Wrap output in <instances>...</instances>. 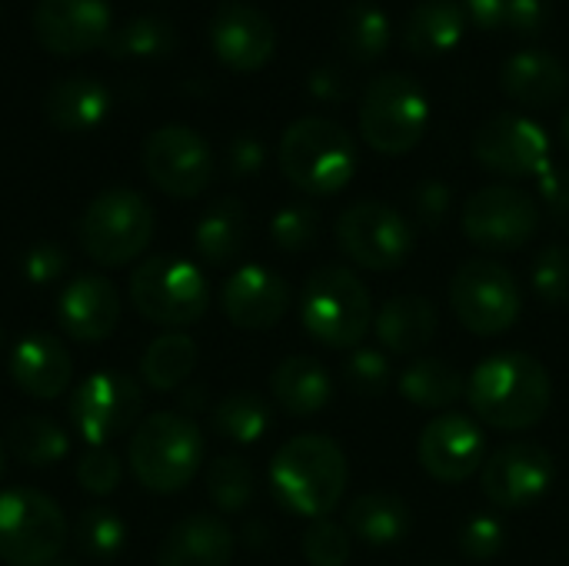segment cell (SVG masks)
<instances>
[{"mask_svg": "<svg viewBox=\"0 0 569 566\" xmlns=\"http://www.w3.org/2000/svg\"><path fill=\"white\" fill-rule=\"evenodd\" d=\"M273 400L283 414L290 417H313L330 407L333 400V380L330 370L307 354H293L277 364L270 377Z\"/></svg>", "mask_w": 569, "mask_h": 566, "instance_id": "obj_26", "label": "cell"}, {"mask_svg": "<svg viewBox=\"0 0 569 566\" xmlns=\"http://www.w3.org/2000/svg\"><path fill=\"white\" fill-rule=\"evenodd\" d=\"M123 480V464L113 450L107 447H90L80 460H77V484L93 494V497H107L117 490V484Z\"/></svg>", "mask_w": 569, "mask_h": 566, "instance_id": "obj_44", "label": "cell"}, {"mask_svg": "<svg viewBox=\"0 0 569 566\" xmlns=\"http://www.w3.org/2000/svg\"><path fill=\"white\" fill-rule=\"evenodd\" d=\"M143 410V394L133 377L117 370L90 374L77 384L70 417L87 447H107L113 437L127 434Z\"/></svg>", "mask_w": 569, "mask_h": 566, "instance_id": "obj_14", "label": "cell"}, {"mask_svg": "<svg viewBox=\"0 0 569 566\" xmlns=\"http://www.w3.org/2000/svg\"><path fill=\"white\" fill-rule=\"evenodd\" d=\"M157 230L153 207L127 187L97 193L80 217V247L100 267H123L137 260Z\"/></svg>", "mask_w": 569, "mask_h": 566, "instance_id": "obj_7", "label": "cell"}, {"mask_svg": "<svg viewBox=\"0 0 569 566\" xmlns=\"http://www.w3.org/2000/svg\"><path fill=\"white\" fill-rule=\"evenodd\" d=\"M0 477H3V447H0Z\"/></svg>", "mask_w": 569, "mask_h": 566, "instance_id": "obj_53", "label": "cell"}, {"mask_svg": "<svg viewBox=\"0 0 569 566\" xmlns=\"http://www.w3.org/2000/svg\"><path fill=\"white\" fill-rule=\"evenodd\" d=\"M10 377L33 400H57L73 380V357L60 337L37 330L13 347Z\"/></svg>", "mask_w": 569, "mask_h": 566, "instance_id": "obj_22", "label": "cell"}, {"mask_svg": "<svg viewBox=\"0 0 569 566\" xmlns=\"http://www.w3.org/2000/svg\"><path fill=\"white\" fill-rule=\"evenodd\" d=\"M77 544L90 560H113L127 544V524L110 507H87L77 517Z\"/></svg>", "mask_w": 569, "mask_h": 566, "instance_id": "obj_38", "label": "cell"}, {"mask_svg": "<svg viewBox=\"0 0 569 566\" xmlns=\"http://www.w3.org/2000/svg\"><path fill=\"white\" fill-rule=\"evenodd\" d=\"M350 464L337 440L323 434H300L287 440L270 464V487L283 510L323 520L343 500Z\"/></svg>", "mask_w": 569, "mask_h": 566, "instance_id": "obj_2", "label": "cell"}, {"mask_svg": "<svg viewBox=\"0 0 569 566\" xmlns=\"http://www.w3.org/2000/svg\"><path fill=\"white\" fill-rule=\"evenodd\" d=\"M533 294L543 307H569V247L550 244L537 254L530 270Z\"/></svg>", "mask_w": 569, "mask_h": 566, "instance_id": "obj_40", "label": "cell"}, {"mask_svg": "<svg viewBox=\"0 0 569 566\" xmlns=\"http://www.w3.org/2000/svg\"><path fill=\"white\" fill-rule=\"evenodd\" d=\"M500 87L510 100L543 110L567 97L569 70L560 57L547 50H517L500 70Z\"/></svg>", "mask_w": 569, "mask_h": 566, "instance_id": "obj_25", "label": "cell"}, {"mask_svg": "<svg viewBox=\"0 0 569 566\" xmlns=\"http://www.w3.org/2000/svg\"><path fill=\"white\" fill-rule=\"evenodd\" d=\"M450 207H453V193H450V187H447L443 180H423V183H417L413 193H410L413 220H417L420 227H427V230H437V227L447 220Z\"/></svg>", "mask_w": 569, "mask_h": 566, "instance_id": "obj_45", "label": "cell"}, {"mask_svg": "<svg viewBox=\"0 0 569 566\" xmlns=\"http://www.w3.org/2000/svg\"><path fill=\"white\" fill-rule=\"evenodd\" d=\"M450 307L473 337H500L513 330L523 310L520 284L497 260H467L450 280Z\"/></svg>", "mask_w": 569, "mask_h": 566, "instance_id": "obj_10", "label": "cell"}, {"mask_svg": "<svg viewBox=\"0 0 569 566\" xmlns=\"http://www.w3.org/2000/svg\"><path fill=\"white\" fill-rule=\"evenodd\" d=\"M550 20V3L547 0H513L507 27L517 33H540Z\"/></svg>", "mask_w": 569, "mask_h": 566, "instance_id": "obj_51", "label": "cell"}, {"mask_svg": "<svg viewBox=\"0 0 569 566\" xmlns=\"http://www.w3.org/2000/svg\"><path fill=\"white\" fill-rule=\"evenodd\" d=\"M247 207L237 197H223L217 203L207 207V214L200 217L197 230H193V247L197 254L213 264V267H227L240 257L243 244H247Z\"/></svg>", "mask_w": 569, "mask_h": 566, "instance_id": "obj_30", "label": "cell"}, {"mask_svg": "<svg viewBox=\"0 0 569 566\" xmlns=\"http://www.w3.org/2000/svg\"><path fill=\"white\" fill-rule=\"evenodd\" d=\"M270 420H273L270 404L260 394H250V390L223 397L210 414L213 434L230 440V444H257L270 430Z\"/></svg>", "mask_w": 569, "mask_h": 566, "instance_id": "obj_34", "label": "cell"}, {"mask_svg": "<svg viewBox=\"0 0 569 566\" xmlns=\"http://www.w3.org/2000/svg\"><path fill=\"white\" fill-rule=\"evenodd\" d=\"M277 160L283 177L310 197L340 193L360 167L353 133L330 117L293 120L280 137Z\"/></svg>", "mask_w": 569, "mask_h": 566, "instance_id": "obj_3", "label": "cell"}, {"mask_svg": "<svg viewBox=\"0 0 569 566\" xmlns=\"http://www.w3.org/2000/svg\"><path fill=\"white\" fill-rule=\"evenodd\" d=\"M193 370H197V344L193 337L180 330L157 337L140 357V377L147 380L150 390H160V394L180 390Z\"/></svg>", "mask_w": 569, "mask_h": 566, "instance_id": "obj_32", "label": "cell"}, {"mask_svg": "<svg viewBox=\"0 0 569 566\" xmlns=\"http://www.w3.org/2000/svg\"><path fill=\"white\" fill-rule=\"evenodd\" d=\"M203 464V434L187 414H150L133 427L130 470L150 494H180Z\"/></svg>", "mask_w": 569, "mask_h": 566, "instance_id": "obj_5", "label": "cell"}, {"mask_svg": "<svg viewBox=\"0 0 569 566\" xmlns=\"http://www.w3.org/2000/svg\"><path fill=\"white\" fill-rule=\"evenodd\" d=\"M33 37L57 57L90 53L110 40V3L107 0H37Z\"/></svg>", "mask_w": 569, "mask_h": 566, "instance_id": "obj_19", "label": "cell"}, {"mask_svg": "<svg viewBox=\"0 0 569 566\" xmlns=\"http://www.w3.org/2000/svg\"><path fill=\"white\" fill-rule=\"evenodd\" d=\"M373 297L367 284L340 267H317L300 294V324L303 330L330 350H357L373 330Z\"/></svg>", "mask_w": 569, "mask_h": 566, "instance_id": "obj_4", "label": "cell"}, {"mask_svg": "<svg viewBox=\"0 0 569 566\" xmlns=\"http://www.w3.org/2000/svg\"><path fill=\"white\" fill-rule=\"evenodd\" d=\"M397 390L417 410H443L447 414L460 397H467V377L440 357H417L397 377Z\"/></svg>", "mask_w": 569, "mask_h": 566, "instance_id": "obj_31", "label": "cell"}, {"mask_svg": "<svg viewBox=\"0 0 569 566\" xmlns=\"http://www.w3.org/2000/svg\"><path fill=\"white\" fill-rule=\"evenodd\" d=\"M537 187H540V200L547 207V214L557 220V224H569V173L563 167L550 163L540 177H537Z\"/></svg>", "mask_w": 569, "mask_h": 566, "instance_id": "obj_47", "label": "cell"}, {"mask_svg": "<svg viewBox=\"0 0 569 566\" xmlns=\"http://www.w3.org/2000/svg\"><path fill=\"white\" fill-rule=\"evenodd\" d=\"M307 90L313 93V100L320 103H347L350 97V80L340 67L333 63H323V67H313L310 77H307Z\"/></svg>", "mask_w": 569, "mask_h": 566, "instance_id": "obj_48", "label": "cell"}, {"mask_svg": "<svg viewBox=\"0 0 569 566\" xmlns=\"http://www.w3.org/2000/svg\"><path fill=\"white\" fill-rule=\"evenodd\" d=\"M340 47L360 60V63H373L387 53L390 47V17L383 7L370 3V0H357L353 7L343 10L340 27H337Z\"/></svg>", "mask_w": 569, "mask_h": 566, "instance_id": "obj_33", "label": "cell"}, {"mask_svg": "<svg viewBox=\"0 0 569 566\" xmlns=\"http://www.w3.org/2000/svg\"><path fill=\"white\" fill-rule=\"evenodd\" d=\"M57 324L77 344H100L120 324V294L103 274H80L57 297Z\"/></svg>", "mask_w": 569, "mask_h": 566, "instance_id": "obj_21", "label": "cell"}, {"mask_svg": "<svg viewBox=\"0 0 569 566\" xmlns=\"http://www.w3.org/2000/svg\"><path fill=\"white\" fill-rule=\"evenodd\" d=\"M460 7L480 30H500L510 20L513 0H460Z\"/></svg>", "mask_w": 569, "mask_h": 566, "instance_id": "obj_50", "label": "cell"}, {"mask_svg": "<svg viewBox=\"0 0 569 566\" xmlns=\"http://www.w3.org/2000/svg\"><path fill=\"white\" fill-rule=\"evenodd\" d=\"M437 330H440V310L423 294H397L373 317V334L380 347L397 357L423 354L433 344Z\"/></svg>", "mask_w": 569, "mask_h": 566, "instance_id": "obj_23", "label": "cell"}, {"mask_svg": "<svg viewBox=\"0 0 569 566\" xmlns=\"http://www.w3.org/2000/svg\"><path fill=\"white\" fill-rule=\"evenodd\" d=\"M220 307L227 320L240 330H270L290 310V287L270 267L247 264L227 277Z\"/></svg>", "mask_w": 569, "mask_h": 566, "instance_id": "obj_20", "label": "cell"}, {"mask_svg": "<svg viewBox=\"0 0 569 566\" xmlns=\"http://www.w3.org/2000/svg\"><path fill=\"white\" fill-rule=\"evenodd\" d=\"M10 450L27 467H50L70 454V437L57 420L27 414L10 427Z\"/></svg>", "mask_w": 569, "mask_h": 566, "instance_id": "obj_35", "label": "cell"}, {"mask_svg": "<svg viewBox=\"0 0 569 566\" xmlns=\"http://www.w3.org/2000/svg\"><path fill=\"white\" fill-rule=\"evenodd\" d=\"M560 137H563V147L569 150V107L567 113H563V123H560Z\"/></svg>", "mask_w": 569, "mask_h": 566, "instance_id": "obj_52", "label": "cell"}, {"mask_svg": "<svg viewBox=\"0 0 569 566\" xmlns=\"http://www.w3.org/2000/svg\"><path fill=\"white\" fill-rule=\"evenodd\" d=\"M320 237V214L310 203H287L270 220V240L283 254H303Z\"/></svg>", "mask_w": 569, "mask_h": 566, "instance_id": "obj_39", "label": "cell"}, {"mask_svg": "<svg viewBox=\"0 0 569 566\" xmlns=\"http://www.w3.org/2000/svg\"><path fill=\"white\" fill-rule=\"evenodd\" d=\"M67 264H70V257H67V250L60 244H33L23 254L20 270L33 287H43V284H53L67 270Z\"/></svg>", "mask_w": 569, "mask_h": 566, "instance_id": "obj_46", "label": "cell"}, {"mask_svg": "<svg viewBox=\"0 0 569 566\" xmlns=\"http://www.w3.org/2000/svg\"><path fill=\"white\" fill-rule=\"evenodd\" d=\"M343 527L350 530V537H357L367 547H393L410 534L413 514L403 497L387 490H370L347 504Z\"/></svg>", "mask_w": 569, "mask_h": 566, "instance_id": "obj_27", "label": "cell"}, {"mask_svg": "<svg viewBox=\"0 0 569 566\" xmlns=\"http://www.w3.org/2000/svg\"><path fill=\"white\" fill-rule=\"evenodd\" d=\"M540 203L510 183H490L467 197L463 203V234L473 247L487 254H517L540 230Z\"/></svg>", "mask_w": 569, "mask_h": 566, "instance_id": "obj_12", "label": "cell"}, {"mask_svg": "<svg viewBox=\"0 0 569 566\" xmlns=\"http://www.w3.org/2000/svg\"><path fill=\"white\" fill-rule=\"evenodd\" d=\"M557 480L553 454L540 444H507L493 450L480 470L487 500L497 510H530L537 507Z\"/></svg>", "mask_w": 569, "mask_h": 566, "instance_id": "obj_15", "label": "cell"}, {"mask_svg": "<svg viewBox=\"0 0 569 566\" xmlns=\"http://www.w3.org/2000/svg\"><path fill=\"white\" fill-rule=\"evenodd\" d=\"M257 494V477L253 467L243 457L223 454L210 464L207 470V497L213 500V507L220 514H240L250 507Z\"/></svg>", "mask_w": 569, "mask_h": 566, "instance_id": "obj_37", "label": "cell"}, {"mask_svg": "<svg viewBox=\"0 0 569 566\" xmlns=\"http://www.w3.org/2000/svg\"><path fill=\"white\" fill-rule=\"evenodd\" d=\"M263 163H267V147L250 133L237 137L227 150V167L233 177H253V173H260Z\"/></svg>", "mask_w": 569, "mask_h": 566, "instance_id": "obj_49", "label": "cell"}, {"mask_svg": "<svg viewBox=\"0 0 569 566\" xmlns=\"http://www.w3.org/2000/svg\"><path fill=\"white\" fill-rule=\"evenodd\" d=\"M460 554L473 564H487L493 557L503 554L507 547V527L490 517V514H480V517H470L463 527H460Z\"/></svg>", "mask_w": 569, "mask_h": 566, "instance_id": "obj_43", "label": "cell"}, {"mask_svg": "<svg viewBox=\"0 0 569 566\" xmlns=\"http://www.w3.org/2000/svg\"><path fill=\"white\" fill-rule=\"evenodd\" d=\"M130 304L143 320L180 330L207 314L210 287L190 260L150 257L130 277Z\"/></svg>", "mask_w": 569, "mask_h": 566, "instance_id": "obj_9", "label": "cell"}, {"mask_svg": "<svg viewBox=\"0 0 569 566\" xmlns=\"http://www.w3.org/2000/svg\"><path fill=\"white\" fill-rule=\"evenodd\" d=\"M70 527L57 500L40 490H0V560L7 566H50L60 560Z\"/></svg>", "mask_w": 569, "mask_h": 566, "instance_id": "obj_8", "label": "cell"}, {"mask_svg": "<svg viewBox=\"0 0 569 566\" xmlns=\"http://www.w3.org/2000/svg\"><path fill=\"white\" fill-rule=\"evenodd\" d=\"M463 33L467 13L457 0H420L403 23V47L427 60L457 50Z\"/></svg>", "mask_w": 569, "mask_h": 566, "instance_id": "obj_29", "label": "cell"}, {"mask_svg": "<svg viewBox=\"0 0 569 566\" xmlns=\"http://www.w3.org/2000/svg\"><path fill=\"white\" fill-rule=\"evenodd\" d=\"M490 450L483 427L467 414L433 417L417 440V460L437 484H463L483 470Z\"/></svg>", "mask_w": 569, "mask_h": 566, "instance_id": "obj_17", "label": "cell"}, {"mask_svg": "<svg viewBox=\"0 0 569 566\" xmlns=\"http://www.w3.org/2000/svg\"><path fill=\"white\" fill-rule=\"evenodd\" d=\"M473 157L500 177H540L550 160L547 130L520 113H493L473 133Z\"/></svg>", "mask_w": 569, "mask_h": 566, "instance_id": "obj_16", "label": "cell"}, {"mask_svg": "<svg viewBox=\"0 0 569 566\" xmlns=\"http://www.w3.org/2000/svg\"><path fill=\"white\" fill-rule=\"evenodd\" d=\"M210 47L223 67L237 73H257L277 53V27L260 7L227 0L210 17Z\"/></svg>", "mask_w": 569, "mask_h": 566, "instance_id": "obj_18", "label": "cell"}, {"mask_svg": "<svg viewBox=\"0 0 569 566\" xmlns=\"http://www.w3.org/2000/svg\"><path fill=\"white\" fill-rule=\"evenodd\" d=\"M213 150L193 127L167 123L157 127L143 143V170L167 197H200L213 180Z\"/></svg>", "mask_w": 569, "mask_h": 566, "instance_id": "obj_13", "label": "cell"}, {"mask_svg": "<svg viewBox=\"0 0 569 566\" xmlns=\"http://www.w3.org/2000/svg\"><path fill=\"white\" fill-rule=\"evenodd\" d=\"M0 344H3V334H0Z\"/></svg>", "mask_w": 569, "mask_h": 566, "instance_id": "obj_55", "label": "cell"}, {"mask_svg": "<svg viewBox=\"0 0 569 566\" xmlns=\"http://www.w3.org/2000/svg\"><path fill=\"white\" fill-rule=\"evenodd\" d=\"M237 537L213 514H190L170 527L157 550L160 566H230Z\"/></svg>", "mask_w": 569, "mask_h": 566, "instance_id": "obj_24", "label": "cell"}, {"mask_svg": "<svg viewBox=\"0 0 569 566\" xmlns=\"http://www.w3.org/2000/svg\"><path fill=\"white\" fill-rule=\"evenodd\" d=\"M553 400V380L543 360L523 350L490 354L467 377V404L473 417L490 430H530Z\"/></svg>", "mask_w": 569, "mask_h": 566, "instance_id": "obj_1", "label": "cell"}, {"mask_svg": "<svg viewBox=\"0 0 569 566\" xmlns=\"http://www.w3.org/2000/svg\"><path fill=\"white\" fill-rule=\"evenodd\" d=\"M430 127V100L407 73H380L360 97V133L383 157L410 153Z\"/></svg>", "mask_w": 569, "mask_h": 566, "instance_id": "obj_6", "label": "cell"}, {"mask_svg": "<svg viewBox=\"0 0 569 566\" xmlns=\"http://www.w3.org/2000/svg\"><path fill=\"white\" fill-rule=\"evenodd\" d=\"M333 234H337L340 250L357 267L373 270V274H390V270L403 267L417 244L413 224L400 210L377 203V200L350 203L337 217Z\"/></svg>", "mask_w": 569, "mask_h": 566, "instance_id": "obj_11", "label": "cell"}, {"mask_svg": "<svg viewBox=\"0 0 569 566\" xmlns=\"http://www.w3.org/2000/svg\"><path fill=\"white\" fill-rule=\"evenodd\" d=\"M177 47V30L170 20L157 17V13H140L133 17L130 23H123L117 33H110L107 40V50L113 57H137V60H147V57H163Z\"/></svg>", "mask_w": 569, "mask_h": 566, "instance_id": "obj_36", "label": "cell"}, {"mask_svg": "<svg viewBox=\"0 0 569 566\" xmlns=\"http://www.w3.org/2000/svg\"><path fill=\"white\" fill-rule=\"evenodd\" d=\"M43 113L63 133L93 130L110 113V90L93 77H63L47 90Z\"/></svg>", "mask_w": 569, "mask_h": 566, "instance_id": "obj_28", "label": "cell"}, {"mask_svg": "<svg viewBox=\"0 0 569 566\" xmlns=\"http://www.w3.org/2000/svg\"><path fill=\"white\" fill-rule=\"evenodd\" d=\"M390 377H393L390 357L380 347H367L363 344V347L350 350L347 360H343V384L357 397H367V400L380 397L390 387Z\"/></svg>", "mask_w": 569, "mask_h": 566, "instance_id": "obj_41", "label": "cell"}, {"mask_svg": "<svg viewBox=\"0 0 569 566\" xmlns=\"http://www.w3.org/2000/svg\"><path fill=\"white\" fill-rule=\"evenodd\" d=\"M300 547H303V557L310 566H347L350 554H353V537L343 524L323 517V520L310 524Z\"/></svg>", "mask_w": 569, "mask_h": 566, "instance_id": "obj_42", "label": "cell"}, {"mask_svg": "<svg viewBox=\"0 0 569 566\" xmlns=\"http://www.w3.org/2000/svg\"><path fill=\"white\" fill-rule=\"evenodd\" d=\"M50 566H77V564H63V560H53V564Z\"/></svg>", "mask_w": 569, "mask_h": 566, "instance_id": "obj_54", "label": "cell"}]
</instances>
